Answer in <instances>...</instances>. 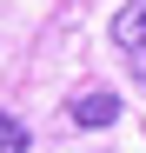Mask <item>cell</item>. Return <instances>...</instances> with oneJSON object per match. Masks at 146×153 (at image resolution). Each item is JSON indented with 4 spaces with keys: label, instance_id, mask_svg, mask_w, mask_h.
Segmentation results:
<instances>
[{
    "label": "cell",
    "instance_id": "cell-1",
    "mask_svg": "<svg viewBox=\"0 0 146 153\" xmlns=\"http://www.w3.org/2000/svg\"><path fill=\"white\" fill-rule=\"evenodd\" d=\"M113 47H119V60H126V73L146 87V0H126V7L113 13Z\"/></svg>",
    "mask_w": 146,
    "mask_h": 153
},
{
    "label": "cell",
    "instance_id": "cell-3",
    "mask_svg": "<svg viewBox=\"0 0 146 153\" xmlns=\"http://www.w3.org/2000/svg\"><path fill=\"white\" fill-rule=\"evenodd\" d=\"M27 146H33L27 120H20V113H0V153H27Z\"/></svg>",
    "mask_w": 146,
    "mask_h": 153
},
{
    "label": "cell",
    "instance_id": "cell-2",
    "mask_svg": "<svg viewBox=\"0 0 146 153\" xmlns=\"http://www.w3.org/2000/svg\"><path fill=\"white\" fill-rule=\"evenodd\" d=\"M66 120L80 126V133H100V126H113V120H119V93H106V87L73 93V100H66Z\"/></svg>",
    "mask_w": 146,
    "mask_h": 153
}]
</instances>
